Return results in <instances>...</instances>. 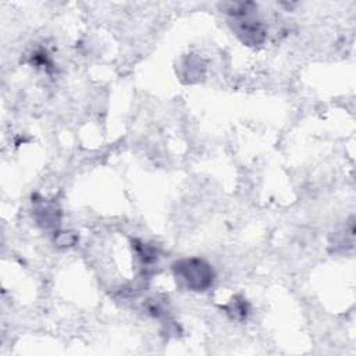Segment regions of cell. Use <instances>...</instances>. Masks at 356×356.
<instances>
[{
	"mask_svg": "<svg viewBox=\"0 0 356 356\" xmlns=\"http://www.w3.org/2000/svg\"><path fill=\"white\" fill-rule=\"evenodd\" d=\"M228 312H232L234 313V317H239V318H243L248 313V307L245 305L243 300L238 302V300H234L231 303V307L228 309Z\"/></svg>",
	"mask_w": 356,
	"mask_h": 356,
	"instance_id": "cell-3",
	"label": "cell"
},
{
	"mask_svg": "<svg viewBox=\"0 0 356 356\" xmlns=\"http://www.w3.org/2000/svg\"><path fill=\"white\" fill-rule=\"evenodd\" d=\"M253 3H234L229 4L228 13L232 18V29L238 38L248 46H259L266 38L263 24L253 15Z\"/></svg>",
	"mask_w": 356,
	"mask_h": 356,
	"instance_id": "cell-1",
	"label": "cell"
},
{
	"mask_svg": "<svg viewBox=\"0 0 356 356\" xmlns=\"http://www.w3.org/2000/svg\"><path fill=\"white\" fill-rule=\"evenodd\" d=\"M174 277L178 284L189 291H206L214 280L213 268L203 259H182L172 266Z\"/></svg>",
	"mask_w": 356,
	"mask_h": 356,
	"instance_id": "cell-2",
	"label": "cell"
}]
</instances>
